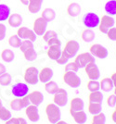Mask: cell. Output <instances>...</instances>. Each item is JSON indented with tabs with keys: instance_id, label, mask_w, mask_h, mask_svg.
I'll return each mask as SVG.
<instances>
[{
	"instance_id": "4316f807",
	"label": "cell",
	"mask_w": 116,
	"mask_h": 124,
	"mask_svg": "<svg viewBox=\"0 0 116 124\" xmlns=\"http://www.w3.org/2000/svg\"><path fill=\"white\" fill-rule=\"evenodd\" d=\"M105 12L110 16L116 15V0H110L104 6Z\"/></svg>"
},
{
	"instance_id": "6da1fadb",
	"label": "cell",
	"mask_w": 116,
	"mask_h": 124,
	"mask_svg": "<svg viewBox=\"0 0 116 124\" xmlns=\"http://www.w3.org/2000/svg\"><path fill=\"white\" fill-rule=\"evenodd\" d=\"M46 114H47L48 121L52 124L58 122V120H60V118H61V113H60L59 107H58L56 104L54 103L48 104L46 107Z\"/></svg>"
},
{
	"instance_id": "60d3db41",
	"label": "cell",
	"mask_w": 116,
	"mask_h": 124,
	"mask_svg": "<svg viewBox=\"0 0 116 124\" xmlns=\"http://www.w3.org/2000/svg\"><path fill=\"white\" fill-rule=\"evenodd\" d=\"M10 108L13 110L15 111H19V110H21L22 108H21V100L20 98H15L13 99L12 101H10Z\"/></svg>"
},
{
	"instance_id": "74e56055",
	"label": "cell",
	"mask_w": 116,
	"mask_h": 124,
	"mask_svg": "<svg viewBox=\"0 0 116 124\" xmlns=\"http://www.w3.org/2000/svg\"><path fill=\"white\" fill-rule=\"evenodd\" d=\"M30 48H33V42L30 41V40H23L21 41V44L20 46V49L21 51L23 53L26 50L30 49Z\"/></svg>"
},
{
	"instance_id": "1f68e13d",
	"label": "cell",
	"mask_w": 116,
	"mask_h": 124,
	"mask_svg": "<svg viewBox=\"0 0 116 124\" xmlns=\"http://www.w3.org/2000/svg\"><path fill=\"white\" fill-rule=\"evenodd\" d=\"M8 45L11 47H13V48H19L21 44V39L17 34H14V35H11L8 38Z\"/></svg>"
},
{
	"instance_id": "e0dca14e",
	"label": "cell",
	"mask_w": 116,
	"mask_h": 124,
	"mask_svg": "<svg viewBox=\"0 0 116 124\" xmlns=\"http://www.w3.org/2000/svg\"><path fill=\"white\" fill-rule=\"evenodd\" d=\"M84 101L79 97H74L72 99L71 104H70V113L75 112V111H80L84 110Z\"/></svg>"
},
{
	"instance_id": "30bf717a",
	"label": "cell",
	"mask_w": 116,
	"mask_h": 124,
	"mask_svg": "<svg viewBox=\"0 0 116 124\" xmlns=\"http://www.w3.org/2000/svg\"><path fill=\"white\" fill-rule=\"evenodd\" d=\"M79 50H80L79 43L77 41H75V40H69V41L66 43L65 47H64V49H63V51L67 54V56H68L70 58L75 57V56L77 55V53H78Z\"/></svg>"
},
{
	"instance_id": "ffe728a7",
	"label": "cell",
	"mask_w": 116,
	"mask_h": 124,
	"mask_svg": "<svg viewBox=\"0 0 116 124\" xmlns=\"http://www.w3.org/2000/svg\"><path fill=\"white\" fill-rule=\"evenodd\" d=\"M8 21V24L11 27L19 28V27H21V23H22V17L18 13H13V14L9 15Z\"/></svg>"
},
{
	"instance_id": "7dc6e473",
	"label": "cell",
	"mask_w": 116,
	"mask_h": 124,
	"mask_svg": "<svg viewBox=\"0 0 116 124\" xmlns=\"http://www.w3.org/2000/svg\"><path fill=\"white\" fill-rule=\"evenodd\" d=\"M6 33H7V27L0 22V41L5 39Z\"/></svg>"
},
{
	"instance_id": "d590c367",
	"label": "cell",
	"mask_w": 116,
	"mask_h": 124,
	"mask_svg": "<svg viewBox=\"0 0 116 124\" xmlns=\"http://www.w3.org/2000/svg\"><path fill=\"white\" fill-rule=\"evenodd\" d=\"M100 84L99 82H98L97 80H90L87 83V90L89 92H95V91H99Z\"/></svg>"
},
{
	"instance_id": "d6986e66",
	"label": "cell",
	"mask_w": 116,
	"mask_h": 124,
	"mask_svg": "<svg viewBox=\"0 0 116 124\" xmlns=\"http://www.w3.org/2000/svg\"><path fill=\"white\" fill-rule=\"evenodd\" d=\"M81 10H82L81 6H80V4L76 3V2H73V3H71L67 7V13H68V15L73 17V18H75V17L79 16L80 13H81Z\"/></svg>"
},
{
	"instance_id": "bcb514c9",
	"label": "cell",
	"mask_w": 116,
	"mask_h": 124,
	"mask_svg": "<svg viewBox=\"0 0 116 124\" xmlns=\"http://www.w3.org/2000/svg\"><path fill=\"white\" fill-rule=\"evenodd\" d=\"M48 43V46H61V41L58 39V38H54V39H51L49 40Z\"/></svg>"
},
{
	"instance_id": "836d02e7",
	"label": "cell",
	"mask_w": 116,
	"mask_h": 124,
	"mask_svg": "<svg viewBox=\"0 0 116 124\" xmlns=\"http://www.w3.org/2000/svg\"><path fill=\"white\" fill-rule=\"evenodd\" d=\"M23 55H24L25 59L28 61H33V60L36 59L37 57V53L35 52L34 48H30L25 52H23Z\"/></svg>"
},
{
	"instance_id": "603a6c76",
	"label": "cell",
	"mask_w": 116,
	"mask_h": 124,
	"mask_svg": "<svg viewBox=\"0 0 116 124\" xmlns=\"http://www.w3.org/2000/svg\"><path fill=\"white\" fill-rule=\"evenodd\" d=\"M99 84H100V89L103 92H106V93L111 92V91L113 90V88H114L111 78H103L101 80V82L99 83Z\"/></svg>"
},
{
	"instance_id": "484cf974",
	"label": "cell",
	"mask_w": 116,
	"mask_h": 124,
	"mask_svg": "<svg viewBox=\"0 0 116 124\" xmlns=\"http://www.w3.org/2000/svg\"><path fill=\"white\" fill-rule=\"evenodd\" d=\"M41 17L44 18L48 22H51V21H53L56 19V12H55V10L52 9V8H45V9L43 10Z\"/></svg>"
},
{
	"instance_id": "3957f363",
	"label": "cell",
	"mask_w": 116,
	"mask_h": 124,
	"mask_svg": "<svg viewBox=\"0 0 116 124\" xmlns=\"http://www.w3.org/2000/svg\"><path fill=\"white\" fill-rule=\"evenodd\" d=\"M63 82L72 88H78L81 85V79L76 72L65 71L63 74Z\"/></svg>"
},
{
	"instance_id": "b9f144b4",
	"label": "cell",
	"mask_w": 116,
	"mask_h": 124,
	"mask_svg": "<svg viewBox=\"0 0 116 124\" xmlns=\"http://www.w3.org/2000/svg\"><path fill=\"white\" fill-rule=\"evenodd\" d=\"M69 59H70V57H69L68 56H67V54H66V53L62 50L60 57H58L56 61H57V63H58V64H59V65H65L66 63H68Z\"/></svg>"
},
{
	"instance_id": "f907efd6",
	"label": "cell",
	"mask_w": 116,
	"mask_h": 124,
	"mask_svg": "<svg viewBox=\"0 0 116 124\" xmlns=\"http://www.w3.org/2000/svg\"><path fill=\"white\" fill-rule=\"evenodd\" d=\"M111 81H112V83H113V86L116 87V72L111 74Z\"/></svg>"
},
{
	"instance_id": "52a82bcc",
	"label": "cell",
	"mask_w": 116,
	"mask_h": 124,
	"mask_svg": "<svg viewBox=\"0 0 116 124\" xmlns=\"http://www.w3.org/2000/svg\"><path fill=\"white\" fill-rule=\"evenodd\" d=\"M75 59H74V62L75 64L78 66L79 69H82V68H84L88 63L90 62L96 61L95 60V57H93L90 53H87V52H84V53H82L80 55H77L75 56Z\"/></svg>"
},
{
	"instance_id": "4dcf8cb0",
	"label": "cell",
	"mask_w": 116,
	"mask_h": 124,
	"mask_svg": "<svg viewBox=\"0 0 116 124\" xmlns=\"http://www.w3.org/2000/svg\"><path fill=\"white\" fill-rule=\"evenodd\" d=\"M58 84L55 83V82H53V81H49V82L46 83V84H45V90L48 93H50V94H54V93L58 91Z\"/></svg>"
},
{
	"instance_id": "11a10c76",
	"label": "cell",
	"mask_w": 116,
	"mask_h": 124,
	"mask_svg": "<svg viewBox=\"0 0 116 124\" xmlns=\"http://www.w3.org/2000/svg\"><path fill=\"white\" fill-rule=\"evenodd\" d=\"M55 124H68V123L65 122V121H63V120H58V122H56Z\"/></svg>"
},
{
	"instance_id": "d4e9b609",
	"label": "cell",
	"mask_w": 116,
	"mask_h": 124,
	"mask_svg": "<svg viewBox=\"0 0 116 124\" xmlns=\"http://www.w3.org/2000/svg\"><path fill=\"white\" fill-rule=\"evenodd\" d=\"M88 101L89 103H102L103 101V94L99 91L90 92L88 95Z\"/></svg>"
},
{
	"instance_id": "cb8c5ba5",
	"label": "cell",
	"mask_w": 116,
	"mask_h": 124,
	"mask_svg": "<svg viewBox=\"0 0 116 124\" xmlns=\"http://www.w3.org/2000/svg\"><path fill=\"white\" fill-rule=\"evenodd\" d=\"M10 14L11 10L8 6L5 4H0V22L8 21Z\"/></svg>"
},
{
	"instance_id": "e575fe53",
	"label": "cell",
	"mask_w": 116,
	"mask_h": 124,
	"mask_svg": "<svg viewBox=\"0 0 116 124\" xmlns=\"http://www.w3.org/2000/svg\"><path fill=\"white\" fill-rule=\"evenodd\" d=\"M91 124H106V116L103 113H99L93 116Z\"/></svg>"
},
{
	"instance_id": "ee69618b",
	"label": "cell",
	"mask_w": 116,
	"mask_h": 124,
	"mask_svg": "<svg viewBox=\"0 0 116 124\" xmlns=\"http://www.w3.org/2000/svg\"><path fill=\"white\" fill-rule=\"evenodd\" d=\"M107 105L110 108H114L116 105V95L115 94H111L107 98Z\"/></svg>"
},
{
	"instance_id": "ba28073f",
	"label": "cell",
	"mask_w": 116,
	"mask_h": 124,
	"mask_svg": "<svg viewBox=\"0 0 116 124\" xmlns=\"http://www.w3.org/2000/svg\"><path fill=\"white\" fill-rule=\"evenodd\" d=\"M89 53L93 57H99L100 59H104L108 57V50L107 48L99 44H94L89 48Z\"/></svg>"
},
{
	"instance_id": "5b68a950",
	"label": "cell",
	"mask_w": 116,
	"mask_h": 124,
	"mask_svg": "<svg viewBox=\"0 0 116 124\" xmlns=\"http://www.w3.org/2000/svg\"><path fill=\"white\" fill-rule=\"evenodd\" d=\"M38 70L35 67H29L26 69L23 78L26 83L31 84V85H34L36 84L39 80H38Z\"/></svg>"
},
{
	"instance_id": "db71d44e",
	"label": "cell",
	"mask_w": 116,
	"mask_h": 124,
	"mask_svg": "<svg viewBox=\"0 0 116 124\" xmlns=\"http://www.w3.org/2000/svg\"><path fill=\"white\" fill-rule=\"evenodd\" d=\"M21 1V4H23L24 6H28V4H29V0H20Z\"/></svg>"
},
{
	"instance_id": "681fc988",
	"label": "cell",
	"mask_w": 116,
	"mask_h": 124,
	"mask_svg": "<svg viewBox=\"0 0 116 124\" xmlns=\"http://www.w3.org/2000/svg\"><path fill=\"white\" fill-rule=\"evenodd\" d=\"M7 72V69H6V66L3 65L2 63H0V75L3 74V73Z\"/></svg>"
},
{
	"instance_id": "4fadbf2b",
	"label": "cell",
	"mask_w": 116,
	"mask_h": 124,
	"mask_svg": "<svg viewBox=\"0 0 116 124\" xmlns=\"http://www.w3.org/2000/svg\"><path fill=\"white\" fill-rule=\"evenodd\" d=\"M17 35L23 40H30L32 42L36 40V34L34 31L31 29H28L27 27H20L17 31Z\"/></svg>"
},
{
	"instance_id": "44dd1931",
	"label": "cell",
	"mask_w": 116,
	"mask_h": 124,
	"mask_svg": "<svg viewBox=\"0 0 116 124\" xmlns=\"http://www.w3.org/2000/svg\"><path fill=\"white\" fill-rule=\"evenodd\" d=\"M71 115L73 116L74 120L77 124H84L87 120V116H86V113L84 112V110L72 112Z\"/></svg>"
},
{
	"instance_id": "7a4b0ae2",
	"label": "cell",
	"mask_w": 116,
	"mask_h": 124,
	"mask_svg": "<svg viewBox=\"0 0 116 124\" xmlns=\"http://www.w3.org/2000/svg\"><path fill=\"white\" fill-rule=\"evenodd\" d=\"M100 18L94 12H88L83 17V23L87 29L97 28L99 24Z\"/></svg>"
},
{
	"instance_id": "7c38bea8",
	"label": "cell",
	"mask_w": 116,
	"mask_h": 124,
	"mask_svg": "<svg viewBox=\"0 0 116 124\" xmlns=\"http://www.w3.org/2000/svg\"><path fill=\"white\" fill-rule=\"evenodd\" d=\"M48 23V22L44 18L39 17L33 22V31H34V33L36 35L42 36L43 34L46 32V31H47Z\"/></svg>"
},
{
	"instance_id": "9a60e30c",
	"label": "cell",
	"mask_w": 116,
	"mask_h": 124,
	"mask_svg": "<svg viewBox=\"0 0 116 124\" xmlns=\"http://www.w3.org/2000/svg\"><path fill=\"white\" fill-rule=\"evenodd\" d=\"M53 77V70L52 69L48 67L43 68L42 70L38 72V80L39 82H41L43 83H46L51 81V79Z\"/></svg>"
},
{
	"instance_id": "f5cc1de1",
	"label": "cell",
	"mask_w": 116,
	"mask_h": 124,
	"mask_svg": "<svg viewBox=\"0 0 116 124\" xmlns=\"http://www.w3.org/2000/svg\"><path fill=\"white\" fill-rule=\"evenodd\" d=\"M18 119H19V123L20 124H27L25 119H23V118H21V117H19Z\"/></svg>"
},
{
	"instance_id": "8fae6325",
	"label": "cell",
	"mask_w": 116,
	"mask_h": 124,
	"mask_svg": "<svg viewBox=\"0 0 116 124\" xmlns=\"http://www.w3.org/2000/svg\"><path fill=\"white\" fill-rule=\"evenodd\" d=\"M85 73L90 80H99L100 78V71L96 61L90 62L85 67Z\"/></svg>"
},
{
	"instance_id": "816d5d0a",
	"label": "cell",
	"mask_w": 116,
	"mask_h": 124,
	"mask_svg": "<svg viewBox=\"0 0 116 124\" xmlns=\"http://www.w3.org/2000/svg\"><path fill=\"white\" fill-rule=\"evenodd\" d=\"M111 119H112L114 122L116 121V105H115V109H114V111L111 114Z\"/></svg>"
},
{
	"instance_id": "9f6ffc18",
	"label": "cell",
	"mask_w": 116,
	"mask_h": 124,
	"mask_svg": "<svg viewBox=\"0 0 116 124\" xmlns=\"http://www.w3.org/2000/svg\"><path fill=\"white\" fill-rule=\"evenodd\" d=\"M2 106H3V105H2V100L0 99V107H2Z\"/></svg>"
},
{
	"instance_id": "f35d334b",
	"label": "cell",
	"mask_w": 116,
	"mask_h": 124,
	"mask_svg": "<svg viewBox=\"0 0 116 124\" xmlns=\"http://www.w3.org/2000/svg\"><path fill=\"white\" fill-rule=\"evenodd\" d=\"M43 39L45 42H48L51 39H54V38H58V33L55 31H46V32L42 35Z\"/></svg>"
},
{
	"instance_id": "680465c9",
	"label": "cell",
	"mask_w": 116,
	"mask_h": 124,
	"mask_svg": "<svg viewBox=\"0 0 116 124\" xmlns=\"http://www.w3.org/2000/svg\"><path fill=\"white\" fill-rule=\"evenodd\" d=\"M115 123H116V121H115Z\"/></svg>"
},
{
	"instance_id": "f6af8a7d",
	"label": "cell",
	"mask_w": 116,
	"mask_h": 124,
	"mask_svg": "<svg viewBox=\"0 0 116 124\" xmlns=\"http://www.w3.org/2000/svg\"><path fill=\"white\" fill-rule=\"evenodd\" d=\"M20 100H21V108H27L29 105H31L30 99H29V97H28V94L25 95V96H23V97H21Z\"/></svg>"
},
{
	"instance_id": "7bdbcfd3",
	"label": "cell",
	"mask_w": 116,
	"mask_h": 124,
	"mask_svg": "<svg viewBox=\"0 0 116 124\" xmlns=\"http://www.w3.org/2000/svg\"><path fill=\"white\" fill-rule=\"evenodd\" d=\"M106 34H107V36H108V38L110 40H111V41H116V27L113 26L112 28H111Z\"/></svg>"
},
{
	"instance_id": "8992f818",
	"label": "cell",
	"mask_w": 116,
	"mask_h": 124,
	"mask_svg": "<svg viewBox=\"0 0 116 124\" xmlns=\"http://www.w3.org/2000/svg\"><path fill=\"white\" fill-rule=\"evenodd\" d=\"M53 102L58 107H65L68 103V93L65 89L58 88V91L54 93Z\"/></svg>"
},
{
	"instance_id": "c3c4849f",
	"label": "cell",
	"mask_w": 116,
	"mask_h": 124,
	"mask_svg": "<svg viewBox=\"0 0 116 124\" xmlns=\"http://www.w3.org/2000/svg\"><path fill=\"white\" fill-rule=\"evenodd\" d=\"M6 124H20L19 123V119H18V118H12V117H11L8 120L6 121Z\"/></svg>"
},
{
	"instance_id": "2e32d148",
	"label": "cell",
	"mask_w": 116,
	"mask_h": 124,
	"mask_svg": "<svg viewBox=\"0 0 116 124\" xmlns=\"http://www.w3.org/2000/svg\"><path fill=\"white\" fill-rule=\"evenodd\" d=\"M28 97L30 99V102L33 106H40L44 101V95L39 91H33L31 93H28Z\"/></svg>"
},
{
	"instance_id": "ac0fdd59",
	"label": "cell",
	"mask_w": 116,
	"mask_h": 124,
	"mask_svg": "<svg viewBox=\"0 0 116 124\" xmlns=\"http://www.w3.org/2000/svg\"><path fill=\"white\" fill-rule=\"evenodd\" d=\"M43 0H29V4H28V10L30 13L33 14H36L41 10L42 8Z\"/></svg>"
},
{
	"instance_id": "5bb4252c",
	"label": "cell",
	"mask_w": 116,
	"mask_h": 124,
	"mask_svg": "<svg viewBox=\"0 0 116 124\" xmlns=\"http://www.w3.org/2000/svg\"><path fill=\"white\" fill-rule=\"evenodd\" d=\"M25 114H26L28 119L32 122H37L40 119V115H39L37 107L33 106L32 104L29 105L27 108H25Z\"/></svg>"
},
{
	"instance_id": "83f0119b",
	"label": "cell",
	"mask_w": 116,
	"mask_h": 124,
	"mask_svg": "<svg viewBox=\"0 0 116 124\" xmlns=\"http://www.w3.org/2000/svg\"><path fill=\"white\" fill-rule=\"evenodd\" d=\"M81 37H82V39H83L84 42H86V43H91V42H93L95 40L96 34H95V32L92 31L91 29H85V30H84L83 32H82Z\"/></svg>"
},
{
	"instance_id": "277c9868",
	"label": "cell",
	"mask_w": 116,
	"mask_h": 124,
	"mask_svg": "<svg viewBox=\"0 0 116 124\" xmlns=\"http://www.w3.org/2000/svg\"><path fill=\"white\" fill-rule=\"evenodd\" d=\"M115 24V21L114 19L110 15H104L100 18L99 24V30L101 31L102 33H107L108 31L112 28Z\"/></svg>"
},
{
	"instance_id": "f546056e",
	"label": "cell",
	"mask_w": 116,
	"mask_h": 124,
	"mask_svg": "<svg viewBox=\"0 0 116 124\" xmlns=\"http://www.w3.org/2000/svg\"><path fill=\"white\" fill-rule=\"evenodd\" d=\"M101 110H102V106L100 103H89L88 105V112L93 116L100 113Z\"/></svg>"
},
{
	"instance_id": "9c48e42d",
	"label": "cell",
	"mask_w": 116,
	"mask_h": 124,
	"mask_svg": "<svg viewBox=\"0 0 116 124\" xmlns=\"http://www.w3.org/2000/svg\"><path fill=\"white\" fill-rule=\"evenodd\" d=\"M11 93L15 97L21 98V97H23V96H25L29 93V87H28L26 83H18L12 86Z\"/></svg>"
},
{
	"instance_id": "ab89813d",
	"label": "cell",
	"mask_w": 116,
	"mask_h": 124,
	"mask_svg": "<svg viewBox=\"0 0 116 124\" xmlns=\"http://www.w3.org/2000/svg\"><path fill=\"white\" fill-rule=\"evenodd\" d=\"M65 71H71V72H77L79 70L78 66L75 64V62H69L65 64Z\"/></svg>"
},
{
	"instance_id": "d6a6232c",
	"label": "cell",
	"mask_w": 116,
	"mask_h": 124,
	"mask_svg": "<svg viewBox=\"0 0 116 124\" xmlns=\"http://www.w3.org/2000/svg\"><path fill=\"white\" fill-rule=\"evenodd\" d=\"M12 82V77L9 73L5 72L0 75V85L2 86H8Z\"/></svg>"
},
{
	"instance_id": "6f0895ef",
	"label": "cell",
	"mask_w": 116,
	"mask_h": 124,
	"mask_svg": "<svg viewBox=\"0 0 116 124\" xmlns=\"http://www.w3.org/2000/svg\"><path fill=\"white\" fill-rule=\"evenodd\" d=\"M113 89H114V94L116 95V87H114Z\"/></svg>"
},
{
	"instance_id": "7402d4cb",
	"label": "cell",
	"mask_w": 116,
	"mask_h": 124,
	"mask_svg": "<svg viewBox=\"0 0 116 124\" xmlns=\"http://www.w3.org/2000/svg\"><path fill=\"white\" fill-rule=\"evenodd\" d=\"M61 52H62V50L60 49V46H48V56L50 59H52V60H55V61H56L58 57H60Z\"/></svg>"
},
{
	"instance_id": "8d00e7d4",
	"label": "cell",
	"mask_w": 116,
	"mask_h": 124,
	"mask_svg": "<svg viewBox=\"0 0 116 124\" xmlns=\"http://www.w3.org/2000/svg\"><path fill=\"white\" fill-rule=\"evenodd\" d=\"M11 117H12V116H11V112L8 109H7L6 108H4L3 106L0 107V119H1V120L7 121V120H8V119H10Z\"/></svg>"
},
{
	"instance_id": "f1b7e54d",
	"label": "cell",
	"mask_w": 116,
	"mask_h": 124,
	"mask_svg": "<svg viewBox=\"0 0 116 124\" xmlns=\"http://www.w3.org/2000/svg\"><path fill=\"white\" fill-rule=\"evenodd\" d=\"M14 57H15V55H14L13 51L8 49V48H6V49H4L3 51L1 52V58H2L3 61L7 62V63L13 61Z\"/></svg>"
}]
</instances>
